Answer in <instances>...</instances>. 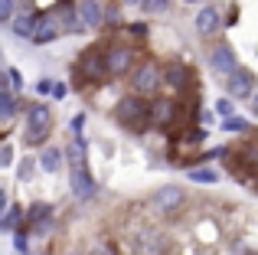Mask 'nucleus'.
Instances as JSON below:
<instances>
[{"mask_svg":"<svg viewBox=\"0 0 258 255\" xmlns=\"http://www.w3.org/2000/svg\"><path fill=\"white\" fill-rule=\"evenodd\" d=\"M118 121L124 128H131V131H144L147 121H154V105H147L141 95L124 98V102L118 105Z\"/></svg>","mask_w":258,"mask_h":255,"instance_id":"obj_1","label":"nucleus"},{"mask_svg":"<svg viewBox=\"0 0 258 255\" xmlns=\"http://www.w3.org/2000/svg\"><path fill=\"white\" fill-rule=\"evenodd\" d=\"M49 128H52V111L46 105H30L26 108V141L30 144H43L49 138Z\"/></svg>","mask_w":258,"mask_h":255,"instance_id":"obj_2","label":"nucleus"},{"mask_svg":"<svg viewBox=\"0 0 258 255\" xmlns=\"http://www.w3.org/2000/svg\"><path fill=\"white\" fill-rule=\"evenodd\" d=\"M134 92L138 95H157V89L164 85V69L157 62H144L134 69V79H131Z\"/></svg>","mask_w":258,"mask_h":255,"instance_id":"obj_3","label":"nucleus"},{"mask_svg":"<svg viewBox=\"0 0 258 255\" xmlns=\"http://www.w3.org/2000/svg\"><path fill=\"white\" fill-rule=\"evenodd\" d=\"M255 72L245 69V66H239V69L229 76V95L235 98V102H242V98H255Z\"/></svg>","mask_w":258,"mask_h":255,"instance_id":"obj_4","label":"nucleus"},{"mask_svg":"<svg viewBox=\"0 0 258 255\" xmlns=\"http://www.w3.org/2000/svg\"><path fill=\"white\" fill-rule=\"evenodd\" d=\"M209 66H213L219 76H232V72L239 69V59H235L232 46L219 43V46H213V49H209Z\"/></svg>","mask_w":258,"mask_h":255,"instance_id":"obj_5","label":"nucleus"},{"mask_svg":"<svg viewBox=\"0 0 258 255\" xmlns=\"http://www.w3.org/2000/svg\"><path fill=\"white\" fill-rule=\"evenodd\" d=\"M134 66V49L131 46H111L108 49V72L111 76H124Z\"/></svg>","mask_w":258,"mask_h":255,"instance_id":"obj_6","label":"nucleus"},{"mask_svg":"<svg viewBox=\"0 0 258 255\" xmlns=\"http://www.w3.org/2000/svg\"><path fill=\"white\" fill-rule=\"evenodd\" d=\"M72 193H76V197H82V200H88V197H95V190H98V186H95V180L88 177V170H85V164L82 160H76V164H72Z\"/></svg>","mask_w":258,"mask_h":255,"instance_id":"obj_7","label":"nucleus"},{"mask_svg":"<svg viewBox=\"0 0 258 255\" xmlns=\"http://www.w3.org/2000/svg\"><path fill=\"white\" fill-rule=\"evenodd\" d=\"M167 249H170V239L164 236V232H144L138 242V255H167Z\"/></svg>","mask_w":258,"mask_h":255,"instance_id":"obj_8","label":"nucleus"},{"mask_svg":"<svg viewBox=\"0 0 258 255\" xmlns=\"http://www.w3.org/2000/svg\"><path fill=\"white\" fill-rule=\"evenodd\" d=\"M56 36H62V23H59L52 13H43V17H39V26H36V36H33V43L46 46V43H52Z\"/></svg>","mask_w":258,"mask_h":255,"instance_id":"obj_9","label":"nucleus"},{"mask_svg":"<svg viewBox=\"0 0 258 255\" xmlns=\"http://www.w3.org/2000/svg\"><path fill=\"white\" fill-rule=\"evenodd\" d=\"M79 72H82L85 79H101L108 72V56H98V52H85L82 62H79Z\"/></svg>","mask_w":258,"mask_h":255,"instance_id":"obj_10","label":"nucleus"},{"mask_svg":"<svg viewBox=\"0 0 258 255\" xmlns=\"http://www.w3.org/2000/svg\"><path fill=\"white\" fill-rule=\"evenodd\" d=\"M154 206H157L160 213H173L183 206V190L180 186H164V190H157V197H154Z\"/></svg>","mask_w":258,"mask_h":255,"instance_id":"obj_11","label":"nucleus"},{"mask_svg":"<svg viewBox=\"0 0 258 255\" xmlns=\"http://www.w3.org/2000/svg\"><path fill=\"white\" fill-rule=\"evenodd\" d=\"M219 26H222V17H219V10H216V7H203V10L196 13V33L213 36Z\"/></svg>","mask_w":258,"mask_h":255,"instance_id":"obj_12","label":"nucleus"},{"mask_svg":"<svg viewBox=\"0 0 258 255\" xmlns=\"http://www.w3.org/2000/svg\"><path fill=\"white\" fill-rule=\"evenodd\" d=\"M176 111H180L176 102H170V98H157V102H154V121H157L160 128H170L176 121Z\"/></svg>","mask_w":258,"mask_h":255,"instance_id":"obj_13","label":"nucleus"},{"mask_svg":"<svg viewBox=\"0 0 258 255\" xmlns=\"http://www.w3.org/2000/svg\"><path fill=\"white\" fill-rule=\"evenodd\" d=\"M189 82V69L183 62H170L164 69V85H170V89H186Z\"/></svg>","mask_w":258,"mask_h":255,"instance_id":"obj_14","label":"nucleus"},{"mask_svg":"<svg viewBox=\"0 0 258 255\" xmlns=\"http://www.w3.org/2000/svg\"><path fill=\"white\" fill-rule=\"evenodd\" d=\"M36 26H39V17H33V13H17V17H13V33H17V36H36Z\"/></svg>","mask_w":258,"mask_h":255,"instance_id":"obj_15","label":"nucleus"},{"mask_svg":"<svg viewBox=\"0 0 258 255\" xmlns=\"http://www.w3.org/2000/svg\"><path fill=\"white\" fill-rule=\"evenodd\" d=\"M79 17H82L85 26H98L101 23V7L95 4V0H82V4H79Z\"/></svg>","mask_w":258,"mask_h":255,"instance_id":"obj_16","label":"nucleus"},{"mask_svg":"<svg viewBox=\"0 0 258 255\" xmlns=\"http://www.w3.org/2000/svg\"><path fill=\"white\" fill-rule=\"evenodd\" d=\"M39 164H43L46 173H56L59 167H62V151H59V147H46L43 157H39Z\"/></svg>","mask_w":258,"mask_h":255,"instance_id":"obj_17","label":"nucleus"},{"mask_svg":"<svg viewBox=\"0 0 258 255\" xmlns=\"http://www.w3.org/2000/svg\"><path fill=\"white\" fill-rule=\"evenodd\" d=\"M13 108H17V102H13V85H4V89H0V118L10 121Z\"/></svg>","mask_w":258,"mask_h":255,"instance_id":"obj_18","label":"nucleus"},{"mask_svg":"<svg viewBox=\"0 0 258 255\" xmlns=\"http://www.w3.org/2000/svg\"><path fill=\"white\" fill-rule=\"evenodd\" d=\"M46 216H52V210H49L46 203H36V206L30 210V223H36L39 229H49V223H46Z\"/></svg>","mask_w":258,"mask_h":255,"instance_id":"obj_19","label":"nucleus"},{"mask_svg":"<svg viewBox=\"0 0 258 255\" xmlns=\"http://www.w3.org/2000/svg\"><path fill=\"white\" fill-rule=\"evenodd\" d=\"M17 223H20V210H17V206H7V216H4V223H0V226H4L7 232H13V229H17Z\"/></svg>","mask_w":258,"mask_h":255,"instance_id":"obj_20","label":"nucleus"},{"mask_svg":"<svg viewBox=\"0 0 258 255\" xmlns=\"http://www.w3.org/2000/svg\"><path fill=\"white\" fill-rule=\"evenodd\" d=\"M13 13H17V0H0V20L13 23Z\"/></svg>","mask_w":258,"mask_h":255,"instance_id":"obj_21","label":"nucleus"},{"mask_svg":"<svg viewBox=\"0 0 258 255\" xmlns=\"http://www.w3.org/2000/svg\"><path fill=\"white\" fill-rule=\"evenodd\" d=\"M189 180H196V183H216V170H193L189 173Z\"/></svg>","mask_w":258,"mask_h":255,"instance_id":"obj_22","label":"nucleus"},{"mask_svg":"<svg viewBox=\"0 0 258 255\" xmlns=\"http://www.w3.org/2000/svg\"><path fill=\"white\" fill-rule=\"evenodd\" d=\"M216 111L229 121V118H232V102H229V98H219V102H216Z\"/></svg>","mask_w":258,"mask_h":255,"instance_id":"obj_23","label":"nucleus"},{"mask_svg":"<svg viewBox=\"0 0 258 255\" xmlns=\"http://www.w3.org/2000/svg\"><path fill=\"white\" fill-rule=\"evenodd\" d=\"M13 245H17V252H20V255L30 252V239H26V232H17V242H13Z\"/></svg>","mask_w":258,"mask_h":255,"instance_id":"obj_24","label":"nucleus"},{"mask_svg":"<svg viewBox=\"0 0 258 255\" xmlns=\"http://www.w3.org/2000/svg\"><path fill=\"white\" fill-rule=\"evenodd\" d=\"M10 160H13V147L4 144L0 147V167H10Z\"/></svg>","mask_w":258,"mask_h":255,"instance_id":"obj_25","label":"nucleus"},{"mask_svg":"<svg viewBox=\"0 0 258 255\" xmlns=\"http://www.w3.org/2000/svg\"><path fill=\"white\" fill-rule=\"evenodd\" d=\"M164 7H167V0H144V10H164Z\"/></svg>","mask_w":258,"mask_h":255,"instance_id":"obj_26","label":"nucleus"},{"mask_svg":"<svg viewBox=\"0 0 258 255\" xmlns=\"http://www.w3.org/2000/svg\"><path fill=\"white\" fill-rule=\"evenodd\" d=\"M226 128H229V131H245V121H239V118H229V121H226Z\"/></svg>","mask_w":258,"mask_h":255,"instance_id":"obj_27","label":"nucleus"},{"mask_svg":"<svg viewBox=\"0 0 258 255\" xmlns=\"http://www.w3.org/2000/svg\"><path fill=\"white\" fill-rule=\"evenodd\" d=\"M88 255H114L111 249H108V245H95V249L92 252H88Z\"/></svg>","mask_w":258,"mask_h":255,"instance_id":"obj_28","label":"nucleus"},{"mask_svg":"<svg viewBox=\"0 0 258 255\" xmlns=\"http://www.w3.org/2000/svg\"><path fill=\"white\" fill-rule=\"evenodd\" d=\"M131 33H134V36H147V26H144V23H134Z\"/></svg>","mask_w":258,"mask_h":255,"instance_id":"obj_29","label":"nucleus"},{"mask_svg":"<svg viewBox=\"0 0 258 255\" xmlns=\"http://www.w3.org/2000/svg\"><path fill=\"white\" fill-rule=\"evenodd\" d=\"M82 124H85V115H79V118H72V128H76V131H82Z\"/></svg>","mask_w":258,"mask_h":255,"instance_id":"obj_30","label":"nucleus"},{"mask_svg":"<svg viewBox=\"0 0 258 255\" xmlns=\"http://www.w3.org/2000/svg\"><path fill=\"white\" fill-rule=\"evenodd\" d=\"M124 4H131V7H134V4H144V0H124Z\"/></svg>","mask_w":258,"mask_h":255,"instance_id":"obj_31","label":"nucleus"},{"mask_svg":"<svg viewBox=\"0 0 258 255\" xmlns=\"http://www.w3.org/2000/svg\"><path fill=\"white\" fill-rule=\"evenodd\" d=\"M183 4H200V0H183Z\"/></svg>","mask_w":258,"mask_h":255,"instance_id":"obj_32","label":"nucleus"},{"mask_svg":"<svg viewBox=\"0 0 258 255\" xmlns=\"http://www.w3.org/2000/svg\"><path fill=\"white\" fill-rule=\"evenodd\" d=\"M255 111H258V95H255Z\"/></svg>","mask_w":258,"mask_h":255,"instance_id":"obj_33","label":"nucleus"}]
</instances>
